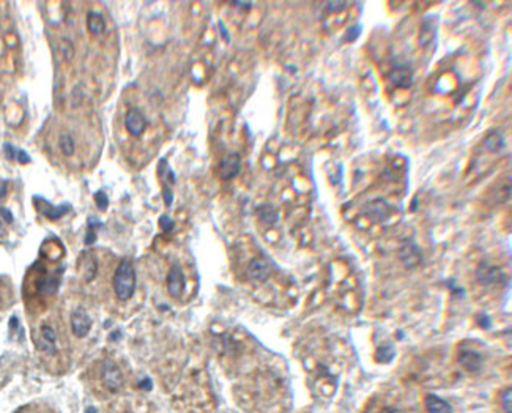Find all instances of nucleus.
<instances>
[{"label": "nucleus", "instance_id": "f257e3e1", "mask_svg": "<svg viewBox=\"0 0 512 413\" xmlns=\"http://www.w3.org/2000/svg\"><path fill=\"white\" fill-rule=\"evenodd\" d=\"M136 290V270L129 259H123L114 275V292L120 301H126Z\"/></svg>", "mask_w": 512, "mask_h": 413}, {"label": "nucleus", "instance_id": "f03ea898", "mask_svg": "<svg viewBox=\"0 0 512 413\" xmlns=\"http://www.w3.org/2000/svg\"><path fill=\"white\" fill-rule=\"evenodd\" d=\"M477 281L484 286H492V284H501L506 281V273L503 271L500 267L490 265V263L482 262L481 265L477 267L476 271Z\"/></svg>", "mask_w": 512, "mask_h": 413}, {"label": "nucleus", "instance_id": "7ed1b4c3", "mask_svg": "<svg viewBox=\"0 0 512 413\" xmlns=\"http://www.w3.org/2000/svg\"><path fill=\"white\" fill-rule=\"evenodd\" d=\"M34 204L37 206V210L43 214V216H46L47 219H51V221L60 219L62 216H65V214L71 210L70 204H62L59 206H54L51 202H47L44 197H39V196L34 197Z\"/></svg>", "mask_w": 512, "mask_h": 413}, {"label": "nucleus", "instance_id": "20e7f679", "mask_svg": "<svg viewBox=\"0 0 512 413\" xmlns=\"http://www.w3.org/2000/svg\"><path fill=\"white\" fill-rule=\"evenodd\" d=\"M101 380H103V385L107 388V390L117 391L123 385V374L115 363L104 361L103 368H101Z\"/></svg>", "mask_w": 512, "mask_h": 413}, {"label": "nucleus", "instance_id": "39448f33", "mask_svg": "<svg viewBox=\"0 0 512 413\" xmlns=\"http://www.w3.org/2000/svg\"><path fill=\"white\" fill-rule=\"evenodd\" d=\"M185 286H186V281H185L183 270H181V267L178 265V263H173V265L170 267V270H169V275H167V290H169V295L173 296V298H180V296L183 295Z\"/></svg>", "mask_w": 512, "mask_h": 413}, {"label": "nucleus", "instance_id": "423d86ee", "mask_svg": "<svg viewBox=\"0 0 512 413\" xmlns=\"http://www.w3.org/2000/svg\"><path fill=\"white\" fill-rule=\"evenodd\" d=\"M92 328V319L84 308H78L71 314V330L76 337H85Z\"/></svg>", "mask_w": 512, "mask_h": 413}, {"label": "nucleus", "instance_id": "0eeeda50", "mask_svg": "<svg viewBox=\"0 0 512 413\" xmlns=\"http://www.w3.org/2000/svg\"><path fill=\"white\" fill-rule=\"evenodd\" d=\"M390 79L399 88H408L413 84V70L407 63H394Z\"/></svg>", "mask_w": 512, "mask_h": 413}, {"label": "nucleus", "instance_id": "6e6552de", "mask_svg": "<svg viewBox=\"0 0 512 413\" xmlns=\"http://www.w3.org/2000/svg\"><path fill=\"white\" fill-rule=\"evenodd\" d=\"M241 169V158L238 153H229L226 158H222L219 164V177L222 180H232L238 175Z\"/></svg>", "mask_w": 512, "mask_h": 413}, {"label": "nucleus", "instance_id": "1a4fd4ad", "mask_svg": "<svg viewBox=\"0 0 512 413\" xmlns=\"http://www.w3.org/2000/svg\"><path fill=\"white\" fill-rule=\"evenodd\" d=\"M125 128L131 136H140L147 128V120L139 109H129L125 117Z\"/></svg>", "mask_w": 512, "mask_h": 413}, {"label": "nucleus", "instance_id": "9d476101", "mask_svg": "<svg viewBox=\"0 0 512 413\" xmlns=\"http://www.w3.org/2000/svg\"><path fill=\"white\" fill-rule=\"evenodd\" d=\"M37 345L39 350L47 353H55L57 350V334L49 325H43L39 328V336L37 337Z\"/></svg>", "mask_w": 512, "mask_h": 413}, {"label": "nucleus", "instance_id": "9b49d317", "mask_svg": "<svg viewBox=\"0 0 512 413\" xmlns=\"http://www.w3.org/2000/svg\"><path fill=\"white\" fill-rule=\"evenodd\" d=\"M399 259L407 268H415L423 262V254L415 243H408L399 251Z\"/></svg>", "mask_w": 512, "mask_h": 413}, {"label": "nucleus", "instance_id": "f8f14e48", "mask_svg": "<svg viewBox=\"0 0 512 413\" xmlns=\"http://www.w3.org/2000/svg\"><path fill=\"white\" fill-rule=\"evenodd\" d=\"M457 361L468 372H477L482 365V357L481 353H477L474 350H462L457 357Z\"/></svg>", "mask_w": 512, "mask_h": 413}, {"label": "nucleus", "instance_id": "ddd939ff", "mask_svg": "<svg viewBox=\"0 0 512 413\" xmlns=\"http://www.w3.org/2000/svg\"><path fill=\"white\" fill-rule=\"evenodd\" d=\"M60 273H62V270H60V271H55V273H52V275H44V276H41V278L38 279V283H37L38 292L43 293V295H52V293H55L57 289H59V286H60Z\"/></svg>", "mask_w": 512, "mask_h": 413}, {"label": "nucleus", "instance_id": "4468645a", "mask_svg": "<svg viewBox=\"0 0 512 413\" xmlns=\"http://www.w3.org/2000/svg\"><path fill=\"white\" fill-rule=\"evenodd\" d=\"M247 276L254 281L263 283L270 278V265L262 259H254L251 260L249 267H247Z\"/></svg>", "mask_w": 512, "mask_h": 413}, {"label": "nucleus", "instance_id": "2eb2a0df", "mask_svg": "<svg viewBox=\"0 0 512 413\" xmlns=\"http://www.w3.org/2000/svg\"><path fill=\"white\" fill-rule=\"evenodd\" d=\"M426 409L429 413H452L451 404L435 394H429L426 398Z\"/></svg>", "mask_w": 512, "mask_h": 413}, {"label": "nucleus", "instance_id": "dca6fc26", "mask_svg": "<svg viewBox=\"0 0 512 413\" xmlns=\"http://www.w3.org/2000/svg\"><path fill=\"white\" fill-rule=\"evenodd\" d=\"M87 29L92 35H101L106 30V21L98 11H88L87 14Z\"/></svg>", "mask_w": 512, "mask_h": 413}, {"label": "nucleus", "instance_id": "f3484780", "mask_svg": "<svg viewBox=\"0 0 512 413\" xmlns=\"http://www.w3.org/2000/svg\"><path fill=\"white\" fill-rule=\"evenodd\" d=\"M435 30H436V22L432 21V18H426L423 21V26H421V32H419V43L421 46H427L435 37Z\"/></svg>", "mask_w": 512, "mask_h": 413}, {"label": "nucleus", "instance_id": "a211bd4d", "mask_svg": "<svg viewBox=\"0 0 512 413\" xmlns=\"http://www.w3.org/2000/svg\"><path fill=\"white\" fill-rule=\"evenodd\" d=\"M257 214H259V219L263 222V224H268V226L275 224V222L277 221V218H279L276 208L271 204L260 205L257 208Z\"/></svg>", "mask_w": 512, "mask_h": 413}, {"label": "nucleus", "instance_id": "6ab92c4d", "mask_svg": "<svg viewBox=\"0 0 512 413\" xmlns=\"http://www.w3.org/2000/svg\"><path fill=\"white\" fill-rule=\"evenodd\" d=\"M484 147L487 152H500L505 147V137H503L498 131H492V133L484 139Z\"/></svg>", "mask_w": 512, "mask_h": 413}, {"label": "nucleus", "instance_id": "aec40b11", "mask_svg": "<svg viewBox=\"0 0 512 413\" xmlns=\"http://www.w3.org/2000/svg\"><path fill=\"white\" fill-rule=\"evenodd\" d=\"M388 206H390V205H388L386 202H383V201H375L374 204H370L369 205V216L370 218H372L374 221H383V219H386L388 218V213H383V208H388Z\"/></svg>", "mask_w": 512, "mask_h": 413}, {"label": "nucleus", "instance_id": "412c9836", "mask_svg": "<svg viewBox=\"0 0 512 413\" xmlns=\"http://www.w3.org/2000/svg\"><path fill=\"white\" fill-rule=\"evenodd\" d=\"M59 147L65 156H71L74 153V139L70 134H62L59 139Z\"/></svg>", "mask_w": 512, "mask_h": 413}, {"label": "nucleus", "instance_id": "4be33fe9", "mask_svg": "<svg viewBox=\"0 0 512 413\" xmlns=\"http://www.w3.org/2000/svg\"><path fill=\"white\" fill-rule=\"evenodd\" d=\"M394 357V352L390 345H383V347H378V352H377V360L380 363H388L391 358Z\"/></svg>", "mask_w": 512, "mask_h": 413}, {"label": "nucleus", "instance_id": "5701e85b", "mask_svg": "<svg viewBox=\"0 0 512 413\" xmlns=\"http://www.w3.org/2000/svg\"><path fill=\"white\" fill-rule=\"evenodd\" d=\"M501 407L506 413H512V390L506 388L501 394Z\"/></svg>", "mask_w": 512, "mask_h": 413}, {"label": "nucleus", "instance_id": "b1692460", "mask_svg": "<svg viewBox=\"0 0 512 413\" xmlns=\"http://www.w3.org/2000/svg\"><path fill=\"white\" fill-rule=\"evenodd\" d=\"M95 204L98 206V210H101V211H104L107 206H109V199H107V196H106L104 191L95 193Z\"/></svg>", "mask_w": 512, "mask_h": 413}, {"label": "nucleus", "instance_id": "393cba45", "mask_svg": "<svg viewBox=\"0 0 512 413\" xmlns=\"http://www.w3.org/2000/svg\"><path fill=\"white\" fill-rule=\"evenodd\" d=\"M159 227L162 229L164 234L172 232V229H173V219L169 218L167 214H162V216H159Z\"/></svg>", "mask_w": 512, "mask_h": 413}, {"label": "nucleus", "instance_id": "a878e982", "mask_svg": "<svg viewBox=\"0 0 512 413\" xmlns=\"http://www.w3.org/2000/svg\"><path fill=\"white\" fill-rule=\"evenodd\" d=\"M62 44H63V47H62V51H63V55H65V59H67V60H71V59H73V55H74V49H73V43H71V41H70V40H62Z\"/></svg>", "mask_w": 512, "mask_h": 413}, {"label": "nucleus", "instance_id": "bb28decb", "mask_svg": "<svg viewBox=\"0 0 512 413\" xmlns=\"http://www.w3.org/2000/svg\"><path fill=\"white\" fill-rule=\"evenodd\" d=\"M162 197H164V205H166L169 208V206L172 205V202H173V193H172V189H170L169 185H162Z\"/></svg>", "mask_w": 512, "mask_h": 413}, {"label": "nucleus", "instance_id": "cd10ccee", "mask_svg": "<svg viewBox=\"0 0 512 413\" xmlns=\"http://www.w3.org/2000/svg\"><path fill=\"white\" fill-rule=\"evenodd\" d=\"M16 152H18V148H16L13 144H10V142H5V144H3V153H5V156H6L8 160L14 161V160H16Z\"/></svg>", "mask_w": 512, "mask_h": 413}, {"label": "nucleus", "instance_id": "c85d7f7f", "mask_svg": "<svg viewBox=\"0 0 512 413\" xmlns=\"http://www.w3.org/2000/svg\"><path fill=\"white\" fill-rule=\"evenodd\" d=\"M16 161L21 163V164H29L32 160L30 156L26 150H22V148H18V152H16Z\"/></svg>", "mask_w": 512, "mask_h": 413}, {"label": "nucleus", "instance_id": "c756f323", "mask_svg": "<svg viewBox=\"0 0 512 413\" xmlns=\"http://www.w3.org/2000/svg\"><path fill=\"white\" fill-rule=\"evenodd\" d=\"M95 242H96V230L87 227V234H85V238H84V243L87 246H92Z\"/></svg>", "mask_w": 512, "mask_h": 413}, {"label": "nucleus", "instance_id": "7c9ffc66", "mask_svg": "<svg viewBox=\"0 0 512 413\" xmlns=\"http://www.w3.org/2000/svg\"><path fill=\"white\" fill-rule=\"evenodd\" d=\"M0 214H2L3 221H5V222H8V224H11V222L14 221V218H13V213H11L10 210H8V208H5V206H0Z\"/></svg>", "mask_w": 512, "mask_h": 413}, {"label": "nucleus", "instance_id": "2f4dec72", "mask_svg": "<svg viewBox=\"0 0 512 413\" xmlns=\"http://www.w3.org/2000/svg\"><path fill=\"white\" fill-rule=\"evenodd\" d=\"M87 227L88 229H98V227H101V221L100 219H96L95 216H88V219H87Z\"/></svg>", "mask_w": 512, "mask_h": 413}, {"label": "nucleus", "instance_id": "473e14b6", "mask_svg": "<svg viewBox=\"0 0 512 413\" xmlns=\"http://www.w3.org/2000/svg\"><path fill=\"white\" fill-rule=\"evenodd\" d=\"M479 325H481L482 328H489V325H490V319H489V316H487V314H481V316H479Z\"/></svg>", "mask_w": 512, "mask_h": 413}, {"label": "nucleus", "instance_id": "72a5a7b5", "mask_svg": "<svg viewBox=\"0 0 512 413\" xmlns=\"http://www.w3.org/2000/svg\"><path fill=\"white\" fill-rule=\"evenodd\" d=\"M139 386H140V388H144V390H152V380H150V378H144V380H140Z\"/></svg>", "mask_w": 512, "mask_h": 413}, {"label": "nucleus", "instance_id": "f704fd0d", "mask_svg": "<svg viewBox=\"0 0 512 413\" xmlns=\"http://www.w3.org/2000/svg\"><path fill=\"white\" fill-rule=\"evenodd\" d=\"M219 29H221V34H222V37H224V38H226V41L229 43V41H230V38H229V32L226 30L224 24H222V22H219Z\"/></svg>", "mask_w": 512, "mask_h": 413}, {"label": "nucleus", "instance_id": "c9c22d12", "mask_svg": "<svg viewBox=\"0 0 512 413\" xmlns=\"http://www.w3.org/2000/svg\"><path fill=\"white\" fill-rule=\"evenodd\" d=\"M380 413H405V412H402V410H399V409H394V407H386V409H383Z\"/></svg>", "mask_w": 512, "mask_h": 413}, {"label": "nucleus", "instance_id": "e433bc0d", "mask_svg": "<svg viewBox=\"0 0 512 413\" xmlns=\"http://www.w3.org/2000/svg\"><path fill=\"white\" fill-rule=\"evenodd\" d=\"M235 6H243V8H251L252 3L251 2H234Z\"/></svg>", "mask_w": 512, "mask_h": 413}, {"label": "nucleus", "instance_id": "4c0bfd02", "mask_svg": "<svg viewBox=\"0 0 512 413\" xmlns=\"http://www.w3.org/2000/svg\"><path fill=\"white\" fill-rule=\"evenodd\" d=\"M10 327L14 330V328H18V317H11V320H10Z\"/></svg>", "mask_w": 512, "mask_h": 413}, {"label": "nucleus", "instance_id": "58836bf2", "mask_svg": "<svg viewBox=\"0 0 512 413\" xmlns=\"http://www.w3.org/2000/svg\"><path fill=\"white\" fill-rule=\"evenodd\" d=\"M85 413H98V412H96L95 407H88V409L85 410Z\"/></svg>", "mask_w": 512, "mask_h": 413}, {"label": "nucleus", "instance_id": "ea45409f", "mask_svg": "<svg viewBox=\"0 0 512 413\" xmlns=\"http://www.w3.org/2000/svg\"><path fill=\"white\" fill-rule=\"evenodd\" d=\"M0 234H2V221H0Z\"/></svg>", "mask_w": 512, "mask_h": 413}, {"label": "nucleus", "instance_id": "a19ab883", "mask_svg": "<svg viewBox=\"0 0 512 413\" xmlns=\"http://www.w3.org/2000/svg\"><path fill=\"white\" fill-rule=\"evenodd\" d=\"M0 304H2V298H0Z\"/></svg>", "mask_w": 512, "mask_h": 413}]
</instances>
